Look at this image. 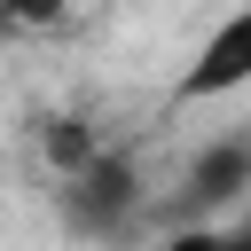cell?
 <instances>
[{"label":"cell","mask_w":251,"mask_h":251,"mask_svg":"<svg viewBox=\"0 0 251 251\" xmlns=\"http://www.w3.org/2000/svg\"><path fill=\"white\" fill-rule=\"evenodd\" d=\"M227 243H243V251H251V220H235V227H227Z\"/></svg>","instance_id":"cell-6"},{"label":"cell","mask_w":251,"mask_h":251,"mask_svg":"<svg viewBox=\"0 0 251 251\" xmlns=\"http://www.w3.org/2000/svg\"><path fill=\"white\" fill-rule=\"evenodd\" d=\"M63 16H71V0H0V31H47Z\"/></svg>","instance_id":"cell-5"},{"label":"cell","mask_w":251,"mask_h":251,"mask_svg":"<svg viewBox=\"0 0 251 251\" xmlns=\"http://www.w3.org/2000/svg\"><path fill=\"white\" fill-rule=\"evenodd\" d=\"M235 86H251V8H235L196 47V63L180 71V102H212V94H235Z\"/></svg>","instance_id":"cell-2"},{"label":"cell","mask_w":251,"mask_h":251,"mask_svg":"<svg viewBox=\"0 0 251 251\" xmlns=\"http://www.w3.org/2000/svg\"><path fill=\"white\" fill-rule=\"evenodd\" d=\"M251 188V133H227V141H204L196 165H188V196L180 212H220Z\"/></svg>","instance_id":"cell-3"},{"label":"cell","mask_w":251,"mask_h":251,"mask_svg":"<svg viewBox=\"0 0 251 251\" xmlns=\"http://www.w3.org/2000/svg\"><path fill=\"white\" fill-rule=\"evenodd\" d=\"M39 149H47V165H55V173L94 165V133H86V118H39Z\"/></svg>","instance_id":"cell-4"},{"label":"cell","mask_w":251,"mask_h":251,"mask_svg":"<svg viewBox=\"0 0 251 251\" xmlns=\"http://www.w3.org/2000/svg\"><path fill=\"white\" fill-rule=\"evenodd\" d=\"M133 165L126 157H94L78 173H63V220L78 235H126L133 227Z\"/></svg>","instance_id":"cell-1"}]
</instances>
